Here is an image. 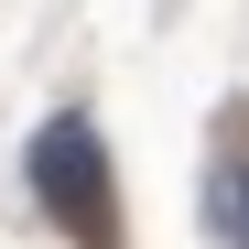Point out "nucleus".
Returning <instances> with one entry per match:
<instances>
[{
  "label": "nucleus",
  "mask_w": 249,
  "mask_h": 249,
  "mask_svg": "<svg viewBox=\"0 0 249 249\" xmlns=\"http://www.w3.org/2000/svg\"><path fill=\"white\" fill-rule=\"evenodd\" d=\"M217 228H228V249H249V130H228V152H217Z\"/></svg>",
  "instance_id": "2"
},
{
  "label": "nucleus",
  "mask_w": 249,
  "mask_h": 249,
  "mask_svg": "<svg viewBox=\"0 0 249 249\" xmlns=\"http://www.w3.org/2000/svg\"><path fill=\"white\" fill-rule=\"evenodd\" d=\"M33 206L76 238V249H119V174H108V141H98V119L87 108H65L33 130Z\"/></svg>",
  "instance_id": "1"
}]
</instances>
